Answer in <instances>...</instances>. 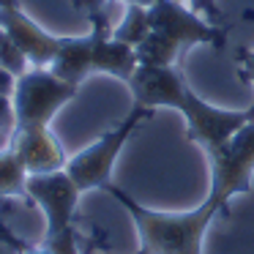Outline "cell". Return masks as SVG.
Instances as JSON below:
<instances>
[{
    "instance_id": "cell-1",
    "label": "cell",
    "mask_w": 254,
    "mask_h": 254,
    "mask_svg": "<svg viewBox=\"0 0 254 254\" xmlns=\"http://www.w3.org/2000/svg\"><path fill=\"white\" fill-rule=\"evenodd\" d=\"M134 93V104L142 107H175L189 123V139L202 145L205 153L224 148L249 121H254L252 110L230 112L205 104L183 79V71L175 66H139L128 79Z\"/></svg>"
},
{
    "instance_id": "cell-2",
    "label": "cell",
    "mask_w": 254,
    "mask_h": 254,
    "mask_svg": "<svg viewBox=\"0 0 254 254\" xmlns=\"http://www.w3.org/2000/svg\"><path fill=\"white\" fill-rule=\"evenodd\" d=\"M107 194L118 199L128 216L134 219L139 232V252L145 254H202V238L208 230V221L197 213H159V210L142 208L137 199H131L115 183L104 186Z\"/></svg>"
},
{
    "instance_id": "cell-3",
    "label": "cell",
    "mask_w": 254,
    "mask_h": 254,
    "mask_svg": "<svg viewBox=\"0 0 254 254\" xmlns=\"http://www.w3.org/2000/svg\"><path fill=\"white\" fill-rule=\"evenodd\" d=\"M210 159V194L197 213L205 221H213L216 216H227V202L235 194L252 191L254 175V121H249L224 148L208 153Z\"/></svg>"
},
{
    "instance_id": "cell-4",
    "label": "cell",
    "mask_w": 254,
    "mask_h": 254,
    "mask_svg": "<svg viewBox=\"0 0 254 254\" xmlns=\"http://www.w3.org/2000/svg\"><path fill=\"white\" fill-rule=\"evenodd\" d=\"M153 110L142 104H134V110L118 123L112 131L101 134L93 145H88L85 150H79L74 159H68L66 172L71 175V181L79 186V191H90V189H104L107 183H112V167L118 161V153L123 150V145L128 142L134 131L139 128L142 121H150Z\"/></svg>"
},
{
    "instance_id": "cell-5",
    "label": "cell",
    "mask_w": 254,
    "mask_h": 254,
    "mask_svg": "<svg viewBox=\"0 0 254 254\" xmlns=\"http://www.w3.org/2000/svg\"><path fill=\"white\" fill-rule=\"evenodd\" d=\"M77 85L63 82L47 68H30L17 79L14 88V115L17 126L14 128H30V126H50V121L58 115L63 104L77 96Z\"/></svg>"
},
{
    "instance_id": "cell-6",
    "label": "cell",
    "mask_w": 254,
    "mask_h": 254,
    "mask_svg": "<svg viewBox=\"0 0 254 254\" xmlns=\"http://www.w3.org/2000/svg\"><path fill=\"white\" fill-rule=\"evenodd\" d=\"M148 22H150V30L170 36L181 47H191V44L224 47L227 30H230V28L210 25L202 14L183 8L181 0H159V3L148 6Z\"/></svg>"
},
{
    "instance_id": "cell-7",
    "label": "cell",
    "mask_w": 254,
    "mask_h": 254,
    "mask_svg": "<svg viewBox=\"0 0 254 254\" xmlns=\"http://www.w3.org/2000/svg\"><path fill=\"white\" fill-rule=\"evenodd\" d=\"M79 186L71 181L66 170L47 172V175H30L28 178V197L33 205H39L47 216V232L44 235H58V232L74 227L79 202Z\"/></svg>"
},
{
    "instance_id": "cell-8",
    "label": "cell",
    "mask_w": 254,
    "mask_h": 254,
    "mask_svg": "<svg viewBox=\"0 0 254 254\" xmlns=\"http://www.w3.org/2000/svg\"><path fill=\"white\" fill-rule=\"evenodd\" d=\"M8 148L22 159L25 170L30 175H47V172L66 170L68 159L63 153V145L50 131V126H30V128H14Z\"/></svg>"
},
{
    "instance_id": "cell-9",
    "label": "cell",
    "mask_w": 254,
    "mask_h": 254,
    "mask_svg": "<svg viewBox=\"0 0 254 254\" xmlns=\"http://www.w3.org/2000/svg\"><path fill=\"white\" fill-rule=\"evenodd\" d=\"M88 17H90V33H93V71H104L128 82L134 77V71L139 68L137 50L126 41L112 39L104 8L90 11Z\"/></svg>"
},
{
    "instance_id": "cell-10",
    "label": "cell",
    "mask_w": 254,
    "mask_h": 254,
    "mask_svg": "<svg viewBox=\"0 0 254 254\" xmlns=\"http://www.w3.org/2000/svg\"><path fill=\"white\" fill-rule=\"evenodd\" d=\"M0 28L17 41V47L28 55L33 68H44L52 63L61 39L36 25L22 8H0Z\"/></svg>"
},
{
    "instance_id": "cell-11",
    "label": "cell",
    "mask_w": 254,
    "mask_h": 254,
    "mask_svg": "<svg viewBox=\"0 0 254 254\" xmlns=\"http://www.w3.org/2000/svg\"><path fill=\"white\" fill-rule=\"evenodd\" d=\"M50 71L55 77H61L63 82L71 85H82V79L93 71V33L88 36H66L58 44V52L50 63Z\"/></svg>"
},
{
    "instance_id": "cell-12",
    "label": "cell",
    "mask_w": 254,
    "mask_h": 254,
    "mask_svg": "<svg viewBox=\"0 0 254 254\" xmlns=\"http://www.w3.org/2000/svg\"><path fill=\"white\" fill-rule=\"evenodd\" d=\"M28 178L30 172L11 148L0 150V197H22L28 205H33L28 197Z\"/></svg>"
},
{
    "instance_id": "cell-13",
    "label": "cell",
    "mask_w": 254,
    "mask_h": 254,
    "mask_svg": "<svg viewBox=\"0 0 254 254\" xmlns=\"http://www.w3.org/2000/svg\"><path fill=\"white\" fill-rule=\"evenodd\" d=\"M134 50H137L139 66H172V61L178 58L181 44L172 41L170 36L159 33V30H150Z\"/></svg>"
},
{
    "instance_id": "cell-14",
    "label": "cell",
    "mask_w": 254,
    "mask_h": 254,
    "mask_svg": "<svg viewBox=\"0 0 254 254\" xmlns=\"http://www.w3.org/2000/svg\"><path fill=\"white\" fill-rule=\"evenodd\" d=\"M150 33V22H148V8L145 6H137V3H128L126 8V17L123 22L112 30V39L118 41H126V44L137 47L145 36Z\"/></svg>"
},
{
    "instance_id": "cell-15",
    "label": "cell",
    "mask_w": 254,
    "mask_h": 254,
    "mask_svg": "<svg viewBox=\"0 0 254 254\" xmlns=\"http://www.w3.org/2000/svg\"><path fill=\"white\" fill-rule=\"evenodd\" d=\"M28 63H30L28 55L17 47V41L0 28V68H6L8 74H14V77L19 79L25 71H28Z\"/></svg>"
},
{
    "instance_id": "cell-16",
    "label": "cell",
    "mask_w": 254,
    "mask_h": 254,
    "mask_svg": "<svg viewBox=\"0 0 254 254\" xmlns=\"http://www.w3.org/2000/svg\"><path fill=\"white\" fill-rule=\"evenodd\" d=\"M41 246L52 254H79L77 246V227H68V230L58 232V235H44Z\"/></svg>"
},
{
    "instance_id": "cell-17",
    "label": "cell",
    "mask_w": 254,
    "mask_h": 254,
    "mask_svg": "<svg viewBox=\"0 0 254 254\" xmlns=\"http://www.w3.org/2000/svg\"><path fill=\"white\" fill-rule=\"evenodd\" d=\"M0 243H6V246L11 249L14 254H52V252H47V249L41 246V243H39V246H30L28 241L17 238L6 224H3V221H0Z\"/></svg>"
},
{
    "instance_id": "cell-18",
    "label": "cell",
    "mask_w": 254,
    "mask_h": 254,
    "mask_svg": "<svg viewBox=\"0 0 254 254\" xmlns=\"http://www.w3.org/2000/svg\"><path fill=\"white\" fill-rule=\"evenodd\" d=\"M191 6L197 14H202L210 25H219V28H232V22H227L224 11H221L219 0H191Z\"/></svg>"
},
{
    "instance_id": "cell-19",
    "label": "cell",
    "mask_w": 254,
    "mask_h": 254,
    "mask_svg": "<svg viewBox=\"0 0 254 254\" xmlns=\"http://www.w3.org/2000/svg\"><path fill=\"white\" fill-rule=\"evenodd\" d=\"M246 14H252V17H254V11H246ZM235 61L241 63V79L254 85V50H238L235 52ZM249 110L254 112V104L249 107Z\"/></svg>"
},
{
    "instance_id": "cell-20",
    "label": "cell",
    "mask_w": 254,
    "mask_h": 254,
    "mask_svg": "<svg viewBox=\"0 0 254 254\" xmlns=\"http://www.w3.org/2000/svg\"><path fill=\"white\" fill-rule=\"evenodd\" d=\"M17 126V115H14V101L6 99V96H0V131H14Z\"/></svg>"
},
{
    "instance_id": "cell-21",
    "label": "cell",
    "mask_w": 254,
    "mask_h": 254,
    "mask_svg": "<svg viewBox=\"0 0 254 254\" xmlns=\"http://www.w3.org/2000/svg\"><path fill=\"white\" fill-rule=\"evenodd\" d=\"M107 0H71V6L79 8V11L90 14V11H99V8H104ZM126 3H137V6H153V3H159V0H126Z\"/></svg>"
},
{
    "instance_id": "cell-22",
    "label": "cell",
    "mask_w": 254,
    "mask_h": 254,
    "mask_svg": "<svg viewBox=\"0 0 254 254\" xmlns=\"http://www.w3.org/2000/svg\"><path fill=\"white\" fill-rule=\"evenodd\" d=\"M14 88H17V77H14V74H8L6 68H0V96L11 99Z\"/></svg>"
},
{
    "instance_id": "cell-23",
    "label": "cell",
    "mask_w": 254,
    "mask_h": 254,
    "mask_svg": "<svg viewBox=\"0 0 254 254\" xmlns=\"http://www.w3.org/2000/svg\"><path fill=\"white\" fill-rule=\"evenodd\" d=\"M0 8H22L19 0H0Z\"/></svg>"
},
{
    "instance_id": "cell-24",
    "label": "cell",
    "mask_w": 254,
    "mask_h": 254,
    "mask_svg": "<svg viewBox=\"0 0 254 254\" xmlns=\"http://www.w3.org/2000/svg\"><path fill=\"white\" fill-rule=\"evenodd\" d=\"M6 210H11V199H8V197H0V213H6Z\"/></svg>"
},
{
    "instance_id": "cell-25",
    "label": "cell",
    "mask_w": 254,
    "mask_h": 254,
    "mask_svg": "<svg viewBox=\"0 0 254 254\" xmlns=\"http://www.w3.org/2000/svg\"><path fill=\"white\" fill-rule=\"evenodd\" d=\"M139 254H145V252H139Z\"/></svg>"
}]
</instances>
